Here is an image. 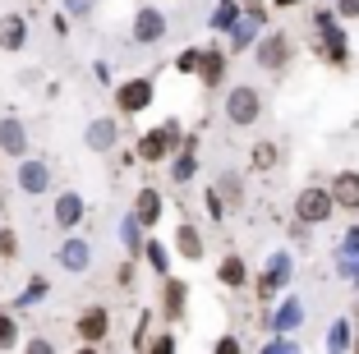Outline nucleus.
Segmentation results:
<instances>
[{
    "label": "nucleus",
    "instance_id": "f257e3e1",
    "mask_svg": "<svg viewBox=\"0 0 359 354\" xmlns=\"http://www.w3.org/2000/svg\"><path fill=\"white\" fill-rule=\"evenodd\" d=\"M295 221L299 226H323V221L332 217V212H337V203H332V189L327 184H304L295 193Z\"/></svg>",
    "mask_w": 359,
    "mask_h": 354
},
{
    "label": "nucleus",
    "instance_id": "f03ea898",
    "mask_svg": "<svg viewBox=\"0 0 359 354\" xmlns=\"http://www.w3.org/2000/svg\"><path fill=\"white\" fill-rule=\"evenodd\" d=\"M180 120H166V125L148 129V134L138 138V161H148V166H157V161H166L170 152H180Z\"/></svg>",
    "mask_w": 359,
    "mask_h": 354
},
{
    "label": "nucleus",
    "instance_id": "7ed1b4c3",
    "mask_svg": "<svg viewBox=\"0 0 359 354\" xmlns=\"http://www.w3.org/2000/svg\"><path fill=\"white\" fill-rule=\"evenodd\" d=\"M263 115V93H258L254 83H235L231 93H226V120H231L235 129H249Z\"/></svg>",
    "mask_w": 359,
    "mask_h": 354
},
{
    "label": "nucleus",
    "instance_id": "20e7f679",
    "mask_svg": "<svg viewBox=\"0 0 359 354\" xmlns=\"http://www.w3.org/2000/svg\"><path fill=\"white\" fill-rule=\"evenodd\" d=\"M290 55H295V46H290V37H285V32H267L263 42L254 46V60H258V69H267V74H281V69H290Z\"/></svg>",
    "mask_w": 359,
    "mask_h": 354
},
{
    "label": "nucleus",
    "instance_id": "39448f33",
    "mask_svg": "<svg viewBox=\"0 0 359 354\" xmlns=\"http://www.w3.org/2000/svg\"><path fill=\"white\" fill-rule=\"evenodd\" d=\"M74 332H79L83 345H102L106 336H111V308H106V304L83 308V313H79V322H74Z\"/></svg>",
    "mask_w": 359,
    "mask_h": 354
},
{
    "label": "nucleus",
    "instance_id": "423d86ee",
    "mask_svg": "<svg viewBox=\"0 0 359 354\" xmlns=\"http://www.w3.org/2000/svg\"><path fill=\"white\" fill-rule=\"evenodd\" d=\"M152 79H129V83H120L116 88V106H120V115H143L152 106Z\"/></svg>",
    "mask_w": 359,
    "mask_h": 354
},
{
    "label": "nucleus",
    "instance_id": "0eeeda50",
    "mask_svg": "<svg viewBox=\"0 0 359 354\" xmlns=\"http://www.w3.org/2000/svg\"><path fill=\"white\" fill-rule=\"evenodd\" d=\"M28 147H32L28 125H23L19 115H5V120H0V152L14 156V161H23V156H28Z\"/></svg>",
    "mask_w": 359,
    "mask_h": 354
},
{
    "label": "nucleus",
    "instance_id": "6e6552de",
    "mask_svg": "<svg viewBox=\"0 0 359 354\" xmlns=\"http://www.w3.org/2000/svg\"><path fill=\"white\" fill-rule=\"evenodd\" d=\"M161 37H166V14H161L157 5H143V10L134 14V42L138 46H157Z\"/></svg>",
    "mask_w": 359,
    "mask_h": 354
},
{
    "label": "nucleus",
    "instance_id": "1a4fd4ad",
    "mask_svg": "<svg viewBox=\"0 0 359 354\" xmlns=\"http://www.w3.org/2000/svg\"><path fill=\"white\" fill-rule=\"evenodd\" d=\"M19 189L28 193V198L46 193V189H51V166L37 161V156H23V161H19Z\"/></svg>",
    "mask_w": 359,
    "mask_h": 354
},
{
    "label": "nucleus",
    "instance_id": "9d476101",
    "mask_svg": "<svg viewBox=\"0 0 359 354\" xmlns=\"http://www.w3.org/2000/svg\"><path fill=\"white\" fill-rule=\"evenodd\" d=\"M327 189H332V203L341 212H359V170H337Z\"/></svg>",
    "mask_w": 359,
    "mask_h": 354
},
{
    "label": "nucleus",
    "instance_id": "9b49d317",
    "mask_svg": "<svg viewBox=\"0 0 359 354\" xmlns=\"http://www.w3.org/2000/svg\"><path fill=\"white\" fill-rule=\"evenodd\" d=\"M313 23L323 28V37H327V46H323V51L332 55V64H346V32H341V23H337V10H332V14L318 10Z\"/></svg>",
    "mask_w": 359,
    "mask_h": 354
},
{
    "label": "nucleus",
    "instance_id": "f8f14e48",
    "mask_svg": "<svg viewBox=\"0 0 359 354\" xmlns=\"http://www.w3.org/2000/svg\"><path fill=\"white\" fill-rule=\"evenodd\" d=\"M83 217H88V203H83V193H74V189H69V193H60V198H55V212H51V221H55L60 230H74Z\"/></svg>",
    "mask_w": 359,
    "mask_h": 354
},
{
    "label": "nucleus",
    "instance_id": "ddd939ff",
    "mask_svg": "<svg viewBox=\"0 0 359 354\" xmlns=\"http://www.w3.org/2000/svg\"><path fill=\"white\" fill-rule=\"evenodd\" d=\"M83 143L93 147V152H116V143H120V125L102 115V120H93V125L83 129Z\"/></svg>",
    "mask_w": 359,
    "mask_h": 354
},
{
    "label": "nucleus",
    "instance_id": "4468645a",
    "mask_svg": "<svg viewBox=\"0 0 359 354\" xmlns=\"http://www.w3.org/2000/svg\"><path fill=\"white\" fill-rule=\"evenodd\" d=\"M28 46V19L23 14H0V51H23Z\"/></svg>",
    "mask_w": 359,
    "mask_h": 354
},
{
    "label": "nucleus",
    "instance_id": "2eb2a0df",
    "mask_svg": "<svg viewBox=\"0 0 359 354\" xmlns=\"http://www.w3.org/2000/svg\"><path fill=\"white\" fill-rule=\"evenodd\" d=\"M184 304H189V285L166 276V285H161V318H166V322H180V318H184Z\"/></svg>",
    "mask_w": 359,
    "mask_h": 354
},
{
    "label": "nucleus",
    "instance_id": "dca6fc26",
    "mask_svg": "<svg viewBox=\"0 0 359 354\" xmlns=\"http://www.w3.org/2000/svg\"><path fill=\"white\" fill-rule=\"evenodd\" d=\"M55 262H60L65 271H88L93 267V249H88V240H65L60 249H55Z\"/></svg>",
    "mask_w": 359,
    "mask_h": 354
},
{
    "label": "nucleus",
    "instance_id": "f3484780",
    "mask_svg": "<svg viewBox=\"0 0 359 354\" xmlns=\"http://www.w3.org/2000/svg\"><path fill=\"white\" fill-rule=\"evenodd\" d=\"M134 221L138 226H157L161 221V193L157 189H138L134 193Z\"/></svg>",
    "mask_w": 359,
    "mask_h": 354
},
{
    "label": "nucleus",
    "instance_id": "a211bd4d",
    "mask_svg": "<svg viewBox=\"0 0 359 354\" xmlns=\"http://www.w3.org/2000/svg\"><path fill=\"white\" fill-rule=\"evenodd\" d=\"M175 253L184 262H198L203 258V235L189 226V221H180V226H175Z\"/></svg>",
    "mask_w": 359,
    "mask_h": 354
},
{
    "label": "nucleus",
    "instance_id": "6ab92c4d",
    "mask_svg": "<svg viewBox=\"0 0 359 354\" xmlns=\"http://www.w3.org/2000/svg\"><path fill=\"white\" fill-rule=\"evenodd\" d=\"M217 281L231 285V290H240L244 281H249V267H244L240 253H231V258H222V267H217Z\"/></svg>",
    "mask_w": 359,
    "mask_h": 354
},
{
    "label": "nucleus",
    "instance_id": "aec40b11",
    "mask_svg": "<svg viewBox=\"0 0 359 354\" xmlns=\"http://www.w3.org/2000/svg\"><path fill=\"white\" fill-rule=\"evenodd\" d=\"M198 79L208 88H217L226 79V51H217V46H212V51H203V69H198Z\"/></svg>",
    "mask_w": 359,
    "mask_h": 354
},
{
    "label": "nucleus",
    "instance_id": "412c9836",
    "mask_svg": "<svg viewBox=\"0 0 359 354\" xmlns=\"http://www.w3.org/2000/svg\"><path fill=\"white\" fill-rule=\"evenodd\" d=\"M276 161H281V147H276L272 138H258V143L249 147V166L254 170H272Z\"/></svg>",
    "mask_w": 359,
    "mask_h": 354
},
{
    "label": "nucleus",
    "instance_id": "4be33fe9",
    "mask_svg": "<svg viewBox=\"0 0 359 354\" xmlns=\"http://www.w3.org/2000/svg\"><path fill=\"white\" fill-rule=\"evenodd\" d=\"M285 271H290V258H285V253H281V258H276L272 267H267V276H263V281H258V299H272V294H276V285L285 281Z\"/></svg>",
    "mask_w": 359,
    "mask_h": 354
},
{
    "label": "nucleus",
    "instance_id": "5701e85b",
    "mask_svg": "<svg viewBox=\"0 0 359 354\" xmlns=\"http://www.w3.org/2000/svg\"><path fill=\"white\" fill-rule=\"evenodd\" d=\"M143 253H148V267L157 271V276H170V249L161 240H148V244H143Z\"/></svg>",
    "mask_w": 359,
    "mask_h": 354
},
{
    "label": "nucleus",
    "instance_id": "b1692460",
    "mask_svg": "<svg viewBox=\"0 0 359 354\" xmlns=\"http://www.w3.org/2000/svg\"><path fill=\"white\" fill-rule=\"evenodd\" d=\"M217 193H222L226 203H240V198H244V179L235 175V170H226V175L217 179Z\"/></svg>",
    "mask_w": 359,
    "mask_h": 354
},
{
    "label": "nucleus",
    "instance_id": "393cba45",
    "mask_svg": "<svg viewBox=\"0 0 359 354\" xmlns=\"http://www.w3.org/2000/svg\"><path fill=\"white\" fill-rule=\"evenodd\" d=\"M14 345H19V322L10 313H0V350H14Z\"/></svg>",
    "mask_w": 359,
    "mask_h": 354
},
{
    "label": "nucleus",
    "instance_id": "a878e982",
    "mask_svg": "<svg viewBox=\"0 0 359 354\" xmlns=\"http://www.w3.org/2000/svg\"><path fill=\"white\" fill-rule=\"evenodd\" d=\"M295 322H299V304L290 299V304H281V313H276V318H272V327H276V332H290V327H295Z\"/></svg>",
    "mask_w": 359,
    "mask_h": 354
},
{
    "label": "nucleus",
    "instance_id": "bb28decb",
    "mask_svg": "<svg viewBox=\"0 0 359 354\" xmlns=\"http://www.w3.org/2000/svg\"><path fill=\"white\" fill-rule=\"evenodd\" d=\"M46 294H51V281H46V276H32L28 290H23V304H42Z\"/></svg>",
    "mask_w": 359,
    "mask_h": 354
},
{
    "label": "nucleus",
    "instance_id": "cd10ccee",
    "mask_svg": "<svg viewBox=\"0 0 359 354\" xmlns=\"http://www.w3.org/2000/svg\"><path fill=\"white\" fill-rule=\"evenodd\" d=\"M175 69H180V74H198V69H203V51H180Z\"/></svg>",
    "mask_w": 359,
    "mask_h": 354
},
{
    "label": "nucleus",
    "instance_id": "c85d7f7f",
    "mask_svg": "<svg viewBox=\"0 0 359 354\" xmlns=\"http://www.w3.org/2000/svg\"><path fill=\"white\" fill-rule=\"evenodd\" d=\"M0 258H19V235L14 230H0Z\"/></svg>",
    "mask_w": 359,
    "mask_h": 354
},
{
    "label": "nucleus",
    "instance_id": "c756f323",
    "mask_svg": "<svg viewBox=\"0 0 359 354\" xmlns=\"http://www.w3.org/2000/svg\"><path fill=\"white\" fill-rule=\"evenodd\" d=\"M65 10H69V19H83L97 10V0H65Z\"/></svg>",
    "mask_w": 359,
    "mask_h": 354
},
{
    "label": "nucleus",
    "instance_id": "7c9ffc66",
    "mask_svg": "<svg viewBox=\"0 0 359 354\" xmlns=\"http://www.w3.org/2000/svg\"><path fill=\"white\" fill-rule=\"evenodd\" d=\"M208 212H212V221H222V217H226V198L217 193V189H208Z\"/></svg>",
    "mask_w": 359,
    "mask_h": 354
},
{
    "label": "nucleus",
    "instance_id": "2f4dec72",
    "mask_svg": "<svg viewBox=\"0 0 359 354\" xmlns=\"http://www.w3.org/2000/svg\"><path fill=\"white\" fill-rule=\"evenodd\" d=\"M23 354H55V345L46 341V336H32V341L23 345Z\"/></svg>",
    "mask_w": 359,
    "mask_h": 354
},
{
    "label": "nucleus",
    "instance_id": "473e14b6",
    "mask_svg": "<svg viewBox=\"0 0 359 354\" xmlns=\"http://www.w3.org/2000/svg\"><path fill=\"white\" fill-rule=\"evenodd\" d=\"M148 354H175V336H157V341H148Z\"/></svg>",
    "mask_w": 359,
    "mask_h": 354
},
{
    "label": "nucleus",
    "instance_id": "72a5a7b5",
    "mask_svg": "<svg viewBox=\"0 0 359 354\" xmlns=\"http://www.w3.org/2000/svg\"><path fill=\"white\" fill-rule=\"evenodd\" d=\"M337 19H359V0H337Z\"/></svg>",
    "mask_w": 359,
    "mask_h": 354
},
{
    "label": "nucleus",
    "instance_id": "f704fd0d",
    "mask_svg": "<svg viewBox=\"0 0 359 354\" xmlns=\"http://www.w3.org/2000/svg\"><path fill=\"white\" fill-rule=\"evenodd\" d=\"M217 354H240V341H235V336H222V341H217Z\"/></svg>",
    "mask_w": 359,
    "mask_h": 354
},
{
    "label": "nucleus",
    "instance_id": "c9c22d12",
    "mask_svg": "<svg viewBox=\"0 0 359 354\" xmlns=\"http://www.w3.org/2000/svg\"><path fill=\"white\" fill-rule=\"evenodd\" d=\"M350 341V322H337L332 327V345H346Z\"/></svg>",
    "mask_w": 359,
    "mask_h": 354
},
{
    "label": "nucleus",
    "instance_id": "e433bc0d",
    "mask_svg": "<svg viewBox=\"0 0 359 354\" xmlns=\"http://www.w3.org/2000/svg\"><path fill=\"white\" fill-rule=\"evenodd\" d=\"M276 10H290V5H299V0H272Z\"/></svg>",
    "mask_w": 359,
    "mask_h": 354
},
{
    "label": "nucleus",
    "instance_id": "4c0bfd02",
    "mask_svg": "<svg viewBox=\"0 0 359 354\" xmlns=\"http://www.w3.org/2000/svg\"><path fill=\"white\" fill-rule=\"evenodd\" d=\"M74 354H97V345H83V350H74Z\"/></svg>",
    "mask_w": 359,
    "mask_h": 354
},
{
    "label": "nucleus",
    "instance_id": "58836bf2",
    "mask_svg": "<svg viewBox=\"0 0 359 354\" xmlns=\"http://www.w3.org/2000/svg\"><path fill=\"white\" fill-rule=\"evenodd\" d=\"M244 5H249V10H254V5H258V0H244Z\"/></svg>",
    "mask_w": 359,
    "mask_h": 354
},
{
    "label": "nucleus",
    "instance_id": "ea45409f",
    "mask_svg": "<svg viewBox=\"0 0 359 354\" xmlns=\"http://www.w3.org/2000/svg\"><path fill=\"white\" fill-rule=\"evenodd\" d=\"M355 354H359V341H355Z\"/></svg>",
    "mask_w": 359,
    "mask_h": 354
}]
</instances>
